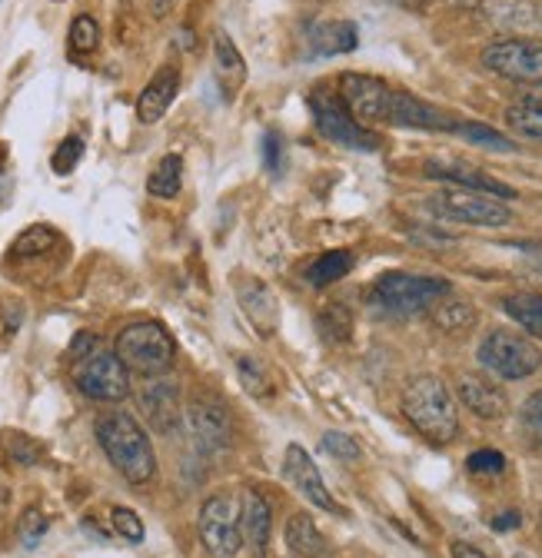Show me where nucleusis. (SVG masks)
Here are the masks:
<instances>
[{"label": "nucleus", "instance_id": "38", "mask_svg": "<svg viewBox=\"0 0 542 558\" xmlns=\"http://www.w3.org/2000/svg\"><path fill=\"white\" fill-rule=\"evenodd\" d=\"M110 519H113V529H117L120 538H127V542H133V545L144 542V522H141V515L133 512V509H120V506H117V509L110 512Z\"/></svg>", "mask_w": 542, "mask_h": 558}, {"label": "nucleus", "instance_id": "13", "mask_svg": "<svg viewBox=\"0 0 542 558\" xmlns=\"http://www.w3.org/2000/svg\"><path fill=\"white\" fill-rule=\"evenodd\" d=\"M186 429L203 452H220L230 446V418L227 409L214 399H196L186 405Z\"/></svg>", "mask_w": 542, "mask_h": 558}, {"label": "nucleus", "instance_id": "16", "mask_svg": "<svg viewBox=\"0 0 542 558\" xmlns=\"http://www.w3.org/2000/svg\"><path fill=\"white\" fill-rule=\"evenodd\" d=\"M426 177L446 180V183H453L459 190H477V193H490V196H499V199H516L513 186H506L503 180H496V177H490L483 170H472L466 163H439V160H433V163H426Z\"/></svg>", "mask_w": 542, "mask_h": 558}, {"label": "nucleus", "instance_id": "23", "mask_svg": "<svg viewBox=\"0 0 542 558\" xmlns=\"http://www.w3.org/2000/svg\"><path fill=\"white\" fill-rule=\"evenodd\" d=\"M353 253H347V250H329V253H320L313 263H310V269H306V283L313 287V290H323V287H329V283H336V279H344L350 269H353Z\"/></svg>", "mask_w": 542, "mask_h": 558}, {"label": "nucleus", "instance_id": "21", "mask_svg": "<svg viewBox=\"0 0 542 558\" xmlns=\"http://www.w3.org/2000/svg\"><path fill=\"white\" fill-rule=\"evenodd\" d=\"M214 60H217V77H220L224 94L233 97L243 87V81H246V63H243L237 44L224 31L214 37Z\"/></svg>", "mask_w": 542, "mask_h": 558}, {"label": "nucleus", "instance_id": "29", "mask_svg": "<svg viewBox=\"0 0 542 558\" xmlns=\"http://www.w3.org/2000/svg\"><path fill=\"white\" fill-rule=\"evenodd\" d=\"M506 123H509V130H516L519 136L542 144V107H539V104L509 107V110H506Z\"/></svg>", "mask_w": 542, "mask_h": 558}, {"label": "nucleus", "instance_id": "11", "mask_svg": "<svg viewBox=\"0 0 542 558\" xmlns=\"http://www.w3.org/2000/svg\"><path fill=\"white\" fill-rule=\"evenodd\" d=\"M480 14L503 40H542V0H480Z\"/></svg>", "mask_w": 542, "mask_h": 558}, {"label": "nucleus", "instance_id": "32", "mask_svg": "<svg viewBox=\"0 0 542 558\" xmlns=\"http://www.w3.org/2000/svg\"><path fill=\"white\" fill-rule=\"evenodd\" d=\"M100 44V27L91 14H77L71 24V50L74 53H91Z\"/></svg>", "mask_w": 542, "mask_h": 558}, {"label": "nucleus", "instance_id": "44", "mask_svg": "<svg viewBox=\"0 0 542 558\" xmlns=\"http://www.w3.org/2000/svg\"><path fill=\"white\" fill-rule=\"evenodd\" d=\"M393 4L406 8V11H423L426 8V0H393Z\"/></svg>", "mask_w": 542, "mask_h": 558}, {"label": "nucleus", "instance_id": "46", "mask_svg": "<svg viewBox=\"0 0 542 558\" xmlns=\"http://www.w3.org/2000/svg\"><path fill=\"white\" fill-rule=\"evenodd\" d=\"M516 558H529V555H516Z\"/></svg>", "mask_w": 542, "mask_h": 558}, {"label": "nucleus", "instance_id": "34", "mask_svg": "<svg viewBox=\"0 0 542 558\" xmlns=\"http://www.w3.org/2000/svg\"><path fill=\"white\" fill-rule=\"evenodd\" d=\"M57 243H60V236H57L53 230H47V227H31L27 233L17 236L14 253H17V256H34V253H47V250L57 246Z\"/></svg>", "mask_w": 542, "mask_h": 558}, {"label": "nucleus", "instance_id": "24", "mask_svg": "<svg viewBox=\"0 0 542 558\" xmlns=\"http://www.w3.org/2000/svg\"><path fill=\"white\" fill-rule=\"evenodd\" d=\"M287 545L293 548V555L300 558H320L326 555V538L316 529V522L306 512H297L287 525Z\"/></svg>", "mask_w": 542, "mask_h": 558}, {"label": "nucleus", "instance_id": "8", "mask_svg": "<svg viewBox=\"0 0 542 558\" xmlns=\"http://www.w3.org/2000/svg\"><path fill=\"white\" fill-rule=\"evenodd\" d=\"M430 209L443 220L453 223H469V227H506L513 220L509 206L490 193H477V190H446L439 196H430Z\"/></svg>", "mask_w": 542, "mask_h": 558}, {"label": "nucleus", "instance_id": "45", "mask_svg": "<svg viewBox=\"0 0 542 558\" xmlns=\"http://www.w3.org/2000/svg\"><path fill=\"white\" fill-rule=\"evenodd\" d=\"M539 535H542V515H539Z\"/></svg>", "mask_w": 542, "mask_h": 558}, {"label": "nucleus", "instance_id": "18", "mask_svg": "<svg viewBox=\"0 0 542 558\" xmlns=\"http://www.w3.org/2000/svg\"><path fill=\"white\" fill-rule=\"evenodd\" d=\"M141 405L157 433H173L180 423V392L167 379H150L141 389Z\"/></svg>", "mask_w": 542, "mask_h": 558}, {"label": "nucleus", "instance_id": "7", "mask_svg": "<svg viewBox=\"0 0 542 558\" xmlns=\"http://www.w3.org/2000/svg\"><path fill=\"white\" fill-rule=\"evenodd\" d=\"M71 379L87 399H97V402H120L130 396V369L120 363L117 353L100 345L87 349L84 356H74Z\"/></svg>", "mask_w": 542, "mask_h": 558}, {"label": "nucleus", "instance_id": "40", "mask_svg": "<svg viewBox=\"0 0 542 558\" xmlns=\"http://www.w3.org/2000/svg\"><path fill=\"white\" fill-rule=\"evenodd\" d=\"M522 415H526V423H529V426H535V429L542 433V389H539V392H532V396L526 399Z\"/></svg>", "mask_w": 542, "mask_h": 558}, {"label": "nucleus", "instance_id": "2", "mask_svg": "<svg viewBox=\"0 0 542 558\" xmlns=\"http://www.w3.org/2000/svg\"><path fill=\"white\" fill-rule=\"evenodd\" d=\"M402 415L423 439L446 446L459 436V412L439 376H413L402 389Z\"/></svg>", "mask_w": 542, "mask_h": 558}, {"label": "nucleus", "instance_id": "10", "mask_svg": "<svg viewBox=\"0 0 542 558\" xmlns=\"http://www.w3.org/2000/svg\"><path fill=\"white\" fill-rule=\"evenodd\" d=\"M483 66L513 84L542 87V44L535 40H496L483 50Z\"/></svg>", "mask_w": 542, "mask_h": 558}, {"label": "nucleus", "instance_id": "12", "mask_svg": "<svg viewBox=\"0 0 542 558\" xmlns=\"http://www.w3.org/2000/svg\"><path fill=\"white\" fill-rule=\"evenodd\" d=\"M393 87L383 84L380 77L366 74H344L340 77V97L350 107V113L370 126V123H389V104H393Z\"/></svg>", "mask_w": 542, "mask_h": 558}, {"label": "nucleus", "instance_id": "15", "mask_svg": "<svg viewBox=\"0 0 542 558\" xmlns=\"http://www.w3.org/2000/svg\"><path fill=\"white\" fill-rule=\"evenodd\" d=\"M237 300H240L246 319H250L263 336H274V332H277L280 303H277L274 290H269L266 283H260V279H253V276H243L240 283H237Z\"/></svg>", "mask_w": 542, "mask_h": 558}, {"label": "nucleus", "instance_id": "33", "mask_svg": "<svg viewBox=\"0 0 542 558\" xmlns=\"http://www.w3.org/2000/svg\"><path fill=\"white\" fill-rule=\"evenodd\" d=\"M81 157H84V140L81 136H67V140H60V147L53 150L50 167H53V173L67 177L81 163Z\"/></svg>", "mask_w": 542, "mask_h": 558}, {"label": "nucleus", "instance_id": "27", "mask_svg": "<svg viewBox=\"0 0 542 558\" xmlns=\"http://www.w3.org/2000/svg\"><path fill=\"white\" fill-rule=\"evenodd\" d=\"M180 186H183V160H180L177 154H167V157L157 163V170L150 173L147 190H150V196H157V199H173V196L180 193Z\"/></svg>", "mask_w": 542, "mask_h": 558}, {"label": "nucleus", "instance_id": "6", "mask_svg": "<svg viewBox=\"0 0 542 558\" xmlns=\"http://www.w3.org/2000/svg\"><path fill=\"white\" fill-rule=\"evenodd\" d=\"M480 366L486 373H493L496 379H529L532 373L542 369V349L522 336V332H509V329H496L480 342L477 353Z\"/></svg>", "mask_w": 542, "mask_h": 558}, {"label": "nucleus", "instance_id": "31", "mask_svg": "<svg viewBox=\"0 0 542 558\" xmlns=\"http://www.w3.org/2000/svg\"><path fill=\"white\" fill-rule=\"evenodd\" d=\"M260 160H263L266 173H274V177L284 173V163H287V140H284V133H277V130L263 133V140H260Z\"/></svg>", "mask_w": 542, "mask_h": 558}, {"label": "nucleus", "instance_id": "5", "mask_svg": "<svg viewBox=\"0 0 542 558\" xmlns=\"http://www.w3.org/2000/svg\"><path fill=\"white\" fill-rule=\"evenodd\" d=\"M310 113H313L316 130L336 147H350V150H363V154H376L383 147V140L350 113V107L344 104L340 94H329L323 87L313 90L310 94Z\"/></svg>", "mask_w": 542, "mask_h": 558}, {"label": "nucleus", "instance_id": "14", "mask_svg": "<svg viewBox=\"0 0 542 558\" xmlns=\"http://www.w3.org/2000/svg\"><path fill=\"white\" fill-rule=\"evenodd\" d=\"M284 475H287V482L297 488V493H300L303 499H310L316 509H323V512H336V502H333V496L326 493V482H323V475H320L316 462L310 459V452H306L303 446H297V442H290V446H287V456H284Z\"/></svg>", "mask_w": 542, "mask_h": 558}, {"label": "nucleus", "instance_id": "3", "mask_svg": "<svg viewBox=\"0 0 542 558\" xmlns=\"http://www.w3.org/2000/svg\"><path fill=\"white\" fill-rule=\"evenodd\" d=\"M453 293L449 279L439 276H413V272H386L366 290V303L373 310L393 313V316H410L433 310L439 300Z\"/></svg>", "mask_w": 542, "mask_h": 558}, {"label": "nucleus", "instance_id": "37", "mask_svg": "<svg viewBox=\"0 0 542 558\" xmlns=\"http://www.w3.org/2000/svg\"><path fill=\"white\" fill-rule=\"evenodd\" d=\"M466 469L472 475H503L506 472V456L496 452V449H480L466 459Z\"/></svg>", "mask_w": 542, "mask_h": 558}, {"label": "nucleus", "instance_id": "22", "mask_svg": "<svg viewBox=\"0 0 542 558\" xmlns=\"http://www.w3.org/2000/svg\"><path fill=\"white\" fill-rule=\"evenodd\" d=\"M310 44H313V53H320V57L350 53L360 44V31H357L353 21H333V24L316 27V34H313Z\"/></svg>", "mask_w": 542, "mask_h": 558}, {"label": "nucleus", "instance_id": "41", "mask_svg": "<svg viewBox=\"0 0 542 558\" xmlns=\"http://www.w3.org/2000/svg\"><path fill=\"white\" fill-rule=\"evenodd\" d=\"M449 555H453V558H490L483 548L469 545V542H453V545H449Z\"/></svg>", "mask_w": 542, "mask_h": 558}, {"label": "nucleus", "instance_id": "35", "mask_svg": "<svg viewBox=\"0 0 542 558\" xmlns=\"http://www.w3.org/2000/svg\"><path fill=\"white\" fill-rule=\"evenodd\" d=\"M237 373H240V379H243V386H246V392H253V396H269L274 389V383H269V376H266V369L256 363V360H250V356H240L237 360Z\"/></svg>", "mask_w": 542, "mask_h": 558}, {"label": "nucleus", "instance_id": "42", "mask_svg": "<svg viewBox=\"0 0 542 558\" xmlns=\"http://www.w3.org/2000/svg\"><path fill=\"white\" fill-rule=\"evenodd\" d=\"M490 525H493L496 532H513V529L522 525V515H519V512H503V515H496Z\"/></svg>", "mask_w": 542, "mask_h": 558}, {"label": "nucleus", "instance_id": "1", "mask_svg": "<svg viewBox=\"0 0 542 558\" xmlns=\"http://www.w3.org/2000/svg\"><path fill=\"white\" fill-rule=\"evenodd\" d=\"M97 442L110 459V465L130 485H147L157 475V456L150 436L130 412H107L97 423Z\"/></svg>", "mask_w": 542, "mask_h": 558}, {"label": "nucleus", "instance_id": "28", "mask_svg": "<svg viewBox=\"0 0 542 558\" xmlns=\"http://www.w3.org/2000/svg\"><path fill=\"white\" fill-rule=\"evenodd\" d=\"M456 133H459L462 140H469V144H480V147H486V150H499V154H513V150H516V144H513V140H509L506 133H499V130H493V126H483V123H462V120H459Z\"/></svg>", "mask_w": 542, "mask_h": 558}, {"label": "nucleus", "instance_id": "25", "mask_svg": "<svg viewBox=\"0 0 542 558\" xmlns=\"http://www.w3.org/2000/svg\"><path fill=\"white\" fill-rule=\"evenodd\" d=\"M430 319H433L443 332H466V329L477 326L480 313H477V306H472V303L453 300V293H449L446 300H439V303L430 310Z\"/></svg>", "mask_w": 542, "mask_h": 558}, {"label": "nucleus", "instance_id": "30", "mask_svg": "<svg viewBox=\"0 0 542 558\" xmlns=\"http://www.w3.org/2000/svg\"><path fill=\"white\" fill-rule=\"evenodd\" d=\"M320 332L329 339V342H347L350 332H353V316L344 303H329L323 313H320Z\"/></svg>", "mask_w": 542, "mask_h": 558}, {"label": "nucleus", "instance_id": "43", "mask_svg": "<svg viewBox=\"0 0 542 558\" xmlns=\"http://www.w3.org/2000/svg\"><path fill=\"white\" fill-rule=\"evenodd\" d=\"M170 8H173V0H150L154 17H167V14H170Z\"/></svg>", "mask_w": 542, "mask_h": 558}, {"label": "nucleus", "instance_id": "4", "mask_svg": "<svg viewBox=\"0 0 542 558\" xmlns=\"http://www.w3.org/2000/svg\"><path fill=\"white\" fill-rule=\"evenodd\" d=\"M113 353L120 356V363L130 373L141 376H160L173 366L177 345L170 339V332L160 323H130L127 329H120Z\"/></svg>", "mask_w": 542, "mask_h": 558}, {"label": "nucleus", "instance_id": "17", "mask_svg": "<svg viewBox=\"0 0 542 558\" xmlns=\"http://www.w3.org/2000/svg\"><path fill=\"white\" fill-rule=\"evenodd\" d=\"M240 532L243 542L253 548V555L263 558L269 548V532H274V515H269V506L256 488H246L240 499Z\"/></svg>", "mask_w": 542, "mask_h": 558}, {"label": "nucleus", "instance_id": "19", "mask_svg": "<svg viewBox=\"0 0 542 558\" xmlns=\"http://www.w3.org/2000/svg\"><path fill=\"white\" fill-rule=\"evenodd\" d=\"M177 90H180V70L177 66H160L157 74H154V81L144 87V94L137 97V117H141V123H157V120H164V113L170 110V104H173V97H177Z\"/></svg>", "mask_w": 542, "mask_h": 558}, {"label": "nucleus", "instance_id": "36", "mask_svg": "<svg viewBox=\"0 0 542 558\" xmlns=\"http://www.w3.org/2000/svg\"><path fill=\"white\" fill-rule=\"evenodd\" d=\"M323 449L333 456V459H340V462H357L363 452H360V442L353 439V436H347V433H336V429H329L326 436H323Z\"/></svg>", "mask_w": 542, "mask_h": 558}, {"label": "nucleus", "instance_id": "39", "mask_svg": "<svg viewBox=\"0 0 542 558\" xmlns=\"http://www.w3.org/2000/svg\"><path fill=\"white\" fill-rule=\"evenodd\" d=\"M44 532H47V519H44L37 509H31V512L21 519V538H24V545L34 548V545L44 538Z\"/></svg>", "mask_w": 542, "mask_h": 558}, {"label": "nucleus", "instance_id": "26", "mask_svg": "<svg viewBox=\"0 0 542 558\" xmlns=\"http://www.w3.org/2000/svg\"><path fill=\"white\" fill-rule=\"evenodd\" d=\"M503 310L526 332H532V336L542 339V296H535V293H513V296L503 300Z\"/></svg>", "mask_w": 542, "mask_h": 558}, {"label": "nucleus", "instance_id": "9", "mask_svg": "<svg viewBox=\"0 0 542 558\" xmlns=\"http://www.w3.org/2000/svg\"><path fill=\"white\" fill-rule=\"evenodd\" d=\"M200 538L214 558H237L243 545L240 509L230 496H210L200 509Z\"/></svg>", "mask_w": 542, "mask_h": 558}, {"label": "nucleus", "instance_id": "20", "mask_svg": "<svg viewBox=\"0 0 542 558\" xmlns=\"http://www.w3.org/2000/svg\"><path fill=\"white\" fill-rule=\"evenodd\" d=\"M459 399L469 412H477L480 418H503L509 409V399L499 386H493L483 376H462L459 383Z\"/></svg>", "mask_w": 542, "mask_h": 558}]
</instances>
